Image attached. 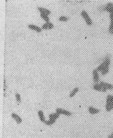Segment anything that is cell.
Wrapping results in <instances>:
<instances>
[{
    "label": "cell",
    "mask_w": 113,
    "mask_h": 138,
    "mask_svg": "<svg viewBox=\"0 0 113 138\" xmlns=\"http://www.w3.org/2000/svg\"><path fill=\"white\" fill-rule=\"evenodd\" d=\"M105 109L107 113H110L113 110V94H109L105 99Z\"/></svg>",
    "instance_id": "6da1fadb"
},
{
    "label": "cell",
    "mask_w": 113,
    "mask_h": 138,
    "mask_svg": "<svg viewBox=\"0 0 113 138\" xmlns=\"http://www.w3.org/2000/svg\"><path fill=\"white\" fill-rule=\"evenodd\" d=\"M110 57L107 56L105 58V59L103 61V62H102L99 66L96 68L98 72H101L102 71L104 70L105 69L109 68V66L110 64Z\"/></svg>",
    "instance_id": "7a4b0ae2"
},
{
    "label": "cell",
    "mask_w": 113,
    "mask_h": 138,
    "mask_svg": "<svg viewBox=\"0 0 113 138\" xmlns=\"http://www.w3.org/2000/svg\"><path fill=\"white\" fill-rule=\"evenodd\" d=\"M81 14L82 18L85 19V22L87 25L91 26L92 25V21L91 20V18H90L88 13L85 10H82V12H81Z\"/></svg>",
    "instance_id": "3957f363"
},
{
    "label": "cell",
    "mask_w": 113,
    "mask_h": 138,
    "mask_svg": "<svg viewBox=\"0 0 113 138\" xmlns=\"http://www.w3.org/2000/svg\"><path fill=\"white\" fill-rule=\"evenodd\" d=\"M93 88L96 91L98 92L105 93V92H107L108 91L105 88L103 87V86L100 84L99 82L97 84H94L93 86Z\"/></svg>",
    "instance_id": "277c9868"
},
{
    "label": "cell",
    "mask_w": 113,
    "mask_h": 138,
    "mask_svg": "<svg viewBox=\"0 0 113 138\" xmlns=\"http://www.w3.org/2000/svg\"><path fill=\"white\" fill-rule=\"evenodd\" d=\"M93 79L94 84H97L99 82V75L98 71L96 69L93 70Z\"/></svg>",
    "instance_id": "5b68a950"
},
{
    "label": "cell",
    "mask_w": 113,
    "mask_h": 138,
    "mask_svg": "<svg viewBox=\"0 0 113 138\" xmlns=\"http://www.w3.org/2000/svg\"><path fill=\"white\" fill-rule=\"evenodd\" d=\"M56 113H58V114H63L64 115L67 116H70L72 115V113L69 111L65 110L64 109L61 108H57L56 109Z\"/></svg>",
    "instance_id": "8992f818"
},
{
    "label": "cell",
    "mask_w": 113,
    "mask_h": 138,
    "mask_svg": "<svg viewBox=\"0 0 113 138\" xmlns=\"http://www.w3.org/2000/svg\"><path fill=\"white\" fill-rule=\"evenodd\" d=\"M99 84L103 86L104 88H105L107 91H112L113 90V85L110 83L105 82L104 81H101Z\"/></svg>",
    "instance_id": "52a82bcc"
},
{
    "label": "cell",
    "mask_w": 113,
    "mask_h": 138,
    "mask_svg": "<svg viewBox=\"0 0 113 138\" xmlns=\"http://www.w3.org/2000/svg\"><path fill=\"white\" fill-rule=\"evenodd\" d=\"M88 110L89 113L92 115H96L99 114V113L100 112V110L99 108H96L92 106L89 107Z\"/></svg>",
    "instance_id": "ba28073f"
},
{
    "label": "cell",
    "mask_w": 113,
    "mask_h": 138,
    "mask_svg": "<svg viewBox=\"0 0 113 138\" xmlns=\"http://www.w3.org/2000/svg\"><path fill=\"white\" fill-rule=\"evenodd\" d=\"M105 11L111 14L113 13V3L109 2L105 6Z\"/></svg>",
    "instance_id": "9c48e42d"
},
{
    "label": "cell",
    "mask_w": 113,
    "mask_h": 138,
    "mask_svg": "<svg viewBox=\"0 0 113 138\" xmlns=\"http://www.w3.org/2000/svg\"><path fill=\"white\" fill-rule=\"evenodd\" d=\"M11 117L16 121L17 124H20L22 122V119L21 118L20 116L15 113H12L11 114Z\"/></svg>",
    "instance_id": "30bf717a"
},
{
    "label": "cell",
    "mask_w": 113,
    "mask_h": 138,
    "mask_svg": "<svg viewBox=\"0 0 113 138\" xmlns=\"http://www.w3.org/2000/svg\"><path fill=\"white\" fill-rule=\"evenodd\" d=\"M54 27V25L52 23L49 22H46L42 25V29L44 30H50Z\"/></svg>",
    "instance_id": "8fae6325"
},
{
    "label": "cell",
    "mask_w": 113,
    "mask_h": 138,
    "mask_svg": "<svg viewBox=\"0 0 113 138\" xmlns=\"http://www.w3.org/2000/svg\"><path fill=\"white\" fill-rule=\"evenodd\" d=\"M38 10L39 12H40L41 14H45L46 15H48L51 13V12L50 10L46 9H45V8H42V7H38Z\"/></svg>",
    "instance_id": "7c38bea8"
},
{
    "label": "cell",
    "mask_w": 113,
    "mask_h": 138,
    "mask_svg": "<svg viewBox=\"0 0 113 138\" xmlns=\"http://www.w3.org/2000/svg\"><path fill=\"white\" fill-rule=\"evenodd\" d=\"M29 28H30L31 30L35 31L37 32H40L42 31V29L39 26L33 25V24H29L28 26Z\"/></svg>",
    "instance_id": "4fadbf2b"
},
{
    "label": "cell",
    "mask_w": 113,
    "mask_h": 138,
    "mask_svg": "<svg viewBox=\"0 0 113 138\" xmlns=\"http://www.w3.org/2000/svg\"><path fill=\"white\" fill-rule=\"evenodd\" d=\"M38 117H39V118L41 122L45 123L46 121L43 112H42V110H39L38 112Z\"/></svg>",
    "instance_id": "5bb4252c"
},
{
    "label": "cell",
    "mask_w": 113,
    "mask_h": 138,
    "mask_svg": "<svg viewBox=\"0 0 113 138\" xmlns=\"http://www.w3.org/2000/svg\"><path fill=\"white\" fill-rule=\"evenodd\" d=\"M60 115L57 113H54V114H50L49 115V119H54V120H56L58 118H59Z\"/></svg>",
    "instance_id": "9a60e30c"
},
{
    "label": "cell",
    "mask_w": 113,
    "mask_h": 138,
    "mask_svg": "<svg viewBox=\"0 0 113 138\" xmlns=\"http://www.w3.org/2000/svg\"><path fill=\"white\" fill-rule=\"evenodd\" d=\"M79 91V88H75L71 92V93L69 94V97L72 98L75 96V95L77 92Z\"/></svg>",
    "instance_id": "2e32d148"
},
{
    "label": "cell",
    "mask_w": 113,
    "mask_h": 138,
    "mask_svg": "<svg viewBox=\"0 0 113 138\" xmlns=\"http://www.w3.org/2000/svg\"><path fill=\"white\" fill-rule=\"evenodd\" d=\"M55 121L56 120L52 119H49L48 121H46L45 122V123L47 126H51L55 122Z\"/></svg>",
    "instance_id": "e0dca14e"
},
{
    "label": "cell",
    "mask_w": 113,
    "mask_h": 138,
    "mask_svg": "<svg viewBox=\"0 0 113 138\" xmlns=\"http://www.w3.org/2000/svg\"><path fill=\"white\" fill-rule=\"evenodd\" d=\"M40 16L41 17L43 20H44L46 22H49L50 19L49 18L48 15H45V14H41Z\"/></svg>",
    "instance_id": "ac0fdd59"
},
{
    "label": "cell",
    "mask_w": 113,
    "mask_h": 138,
    "mask_svg": "<svg viewBox=\"0 0 113 138\" xmlns=\"http://www.w3.org/2000/svg\"><path fill=\"white\" fill-rule=\"evenodd\" d=\"M59 20L61 22H66L69 20V18L65 16H61L59 18Z\"/></svg>",
    "instance_id": "d6986e66"
},
{
    "label": "cell",
    "mask_w": 113,
    "mask_h": 138,
    "mask_svg": "<svg viewBox=\"0 0 113 138\" xmlns=\"http://www.w3.org/2000/svg\"><path fill=\"white\" fill-rule=\"evenodd\" d=\"M15 97H16V99L17 101V102L18 103H20L21 102V96L20 94L19 93H16L15 94Z\"/></svg>",
    "instance_id": "ffe728a7"
},
{
    "label": "cell",
    "mask_w": 113,
    "mask_h": 138,
    "mask_svg": "<svg viewBox=\"0 0 113 138\" xmlns=\"http://www.w3.org/2000/svg\"><path fill=\"white\" fill-rule=\"evenodd\" d=\"M108 31L110 34L113 35V26H109Z\"/></svg>",
    "instance_id": "44dd1931"
},
{
    "label": "cell",
    "mask_w": 113,
    "mask_h": 138,
    "mask_svg": "<svg viewBox=\"0 0 113 138\" xmlns=\"http://www.w3.org/2000/svg\"><path fill=\"white\" fill-rule=\"evenodd\" d=\"M108 138H113V135L111 134V133L108 135Z\"/></svg>",
    "instance_id": "7402d4cb"
},
{
    "label": "cell",
    "mask_w": 113,
    "mask_h": 138,
    "mask_svg": "<svg viewBox=\"0 0 113 138\" xmlns=\"http://www.w3.org/2000/svg\"><path fill=\"white\" fill-rule=\"evenodd\" d=\"M109 26H113V20H110V24H109Z\"/></svg>",
    "instance_id": "603a6c76"
},
{
    "label": "cell",
    "mask_w": 113,
    "mask_h": 138,
    "mask_svg": "<svg viewBox=\"0 0 113 138\" xmlns=\"http://www.w3.org/2000/svg\"><path fill=\"white\" fill-rule=\"evenodd\" d=\"M111 134H113V130H112V132H111Z\"/></svg>",
    "instance_id": "cb8c5ba5"
},
{
    "label": "cell",
    "mask_w": 113,
    "mask_h": 138,
    "mask_svg": "<svg viewBox=\"0 0 113 138\" xmlns=\"http://www.w3.org/2000/svg\"></svg>",
    "instance_id": "d4e9b609"
}]
</instances>
